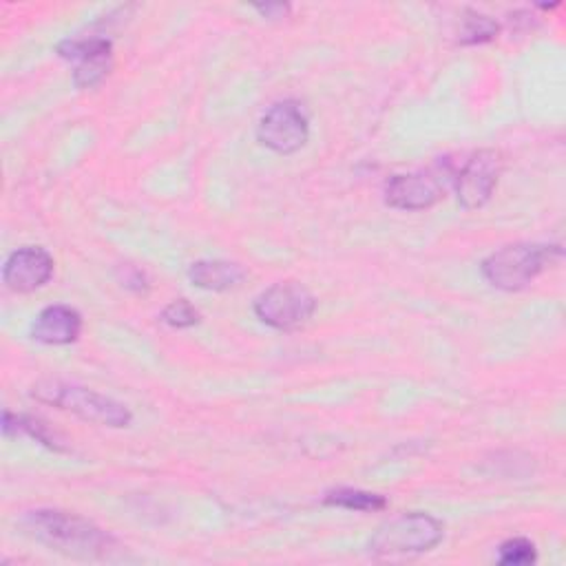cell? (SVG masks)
Here are the masks:
<instances>
[{"instance_id": "cell-1", "label": "cell", "mask_w": 566, "mask_h": 566, "mask_svg": "<svg viewBox=\"0 0 566 566\" xmlns=\"http://www.w3.org/2000/svg\"><path fill=\"white\" fill-rule=\"evenodd\" d=\"M22 526L40 542L84 557H99L108 553L111 537L95 526L91 520L60 511V509H38L22 517Z\"/></svg>"}, {"instance_id": "cell-2", "label": "cell", "mask_w": 566, "mask_h": 566, "mask_svg": "<svg viewBox=\"0 0 566 566\" xmlns=\"http://www.w3.org/2000/svg\"><path fill=\"white\" fill-rule=\"evenodd\" d=\"M31 396L40 402L69 411L93 424L122 429L133 422V413L124 402L75 382H66L57 378L38 380L31 387Z\"/></svg>"}, {"instance_id": "cell-3", "label": "cell", "mask_w": 566, "mask_h": 566, "mask_svg": "<svg viewBox=\"0 0 566 566\" xmlns=\"http://www.w3.org/2000/svg\"><path fill=\"white\" fill-rule=\"evenodd\" d=\"M562 259L559 245L511 243L491 252L482 265V276L497 290L517 292L531 285L546 268Z\"/></svg>"}, {"instance_id": "cell-4", "label": "cell", "mask_w": 566, "mask_h": 566, "mask_svg": "<svg viewBox=\"0 0 566 566\" xmlns=\"http://www.w3.org/2000/svg\"><path fill=\"white\" fill-rule=\"evenodd\" d=\"M444 526L429 513H402L385 524L369 539V553L376 557L427 553L442 542Z\"/></svg>"}, {"instance_id": "cell-5", "label": "cell", "mask_w": 566, "mask_h": 566, "mask_svg": "<svg viewBox=\"0 0 566 566\" xmlns=\"http://www.w3.org/2000/svg\"><path fill=\"white\" fill-rule=\"evenodd\" d=\"M314 294L296 281L274 283L254 301L256 318L279 332H294L303 327L314 316Z\"/></svg>"}, {"instance_id": "cell-6", "label": "cell", "mask_w": 566, "mask_h": 566, "mask_svg": "<svg viewBox=\"0 0 566 566\" xmlns=\"http://www.w3.org/2000/svg\"><path fill=\"white\" fill-rule=\"evenodd\" d=\"M310 137V119L303 106L294 99H283L272 104L256 124V139L279 153L290 155L305 146Z\"/></svg>"}, {"instance_id": "cell-7", "label": "cell", "mask_w": 566, "mask_h": 566, "mask_svg": "<svg viewBox=\"0 0 566 566\" xmlns=\"http://www.w3.org/2000/svg\"><path fill=\"white\" fill-rule=\"evenodd\" d=\"M57 55L73 62V84L77 88L97 86L113 66V42L104 35L66 38L57 44Z\"/></svg>"}, {"instance_id": "cell-8", "label": "cell", "mask_w": 566, "mask_h": 566, "mask_svg": "<svg viewBox=\"0 0 566 566\" xmlns=\"http://www.w3.org/2000/svg\"><path fill=\"white\" fill-rule=\"evenodd\" d=\"M449 179V170L440 166L420 170V172H407V175H394L385 184V203L398 210H424L438 203L444 197V181Z\"/></svg>"}, {"instance_id": "cell-9", "label": "cell", "mask_w": 566, "mask_h": 566, "mask_svg": "<svg viewBox=\"0 0 566 566\" xmlns=\"http://www.w3.org/2000/svg\"><path fill=\"white\" fill-rule=\"evenodd\" d=\"M500 172H502V157L497 150L482 148L473 153L455 177L458 203L467 210L482 208L491 199L497 186Z\"/></svg>"}, {"instance_id": "cell-10", "label": "cell", "mask_w": 566, "mask_h": 566, "mask_svg": "<svg viewBox=\"0 0 566 566\" xmlns=\"http://www.w3.org/2000/svg\"><path fill=\"white\" fill-rule=\"evenodd\" d=\"M53 265V256L44 248L22 245L7 256L2 265V281L11 292H35L49 283Z\"/></svg>"}, {"instance_id": "cell-11", "label": "cell", "mask_w": 566, "mask_h": 566, "mask_svg": "<svg viewBox=\"0 0 566 566\" xmlns=\"http://www.w3.org/2000/svg\"><path fill=\"white\" fill-rule=\"evenodd\" d=\"M82 332V316L71 305H49L31 323V338L44 345H69Z\"/></svg>"}, {"instance_id": "cell-12", "label": "cell", "mask_w": 566, "mask_h": 566, "mask_svg": "<svg viewBox=\"0 0 566 566\" xmlns=\"http://www.w3.org/2000/svg\"><path fill=\"white\" fill-rule=\"evenodd\" d=\"M188 279L195 287L210 292H226L243 283L245 270L234 261L223 259H199L190 263Z\"/></svg>"}, {"instance_id": "cell-13", "label": "cell", "mask_w": 566, "mask_h": 566, "mask_svg": "<svg viewBox=\"0 0 566 566\" xmlns=\"http://www.w3.org/2000/svg\"><path fill=\"white\" fill-rule=\"evenodd\" d=\"M323 504L327 506H340V509H349V511H382L387 506V497L380 493H371V491H363V489H334L327 491L323 495Z\"/></svg>"}, {"instance_id": "cell-14", "label": "cell", "mask_w": 566, "mask_h": 566, "mask_svg": "<svg viewBox=\"0 0 566 566\" xmlns=\"http://www.w3.org/2000/svg\"><path fill=\"white\" fill-rule=\"evenodd\" d=\"M2 433L7 438L9 436H18V433H27V436L35 438L38 442L46 444L49 449L62 451V444L55 440V436L49 433L46 424H42V420L33 418V416H18V413H11V411H4V416H2Z\"/></svg>"}, {"instance_id": "cell-15", "label": "cell", "mask_w": 566, "mask_h": 566, "mask_svg": "<svg viewBox=\"0 0 566 566\" xmlns=\"http://www.w3.org/2000/svg\"><path fill=\"white\" fill-rule=\"evenodd\" d=\"M500 27L493 18L484 15V13H475V11H467L464 20H462V29H460V42L462 44H482L489 42L497 35Z\"/></svg>"}, {"instance_id": "cell-16", "label": "cell", "mask_w": 566, "mask_h": 566, "mask_svg": "<svg viewBox=\"0 0 566 566\" xmlns=\"http://www.w3.org/2000/svg\"><path fill=\"white\" fill-rule=\"evenodd\" d=\"M537 559L535 544L526 537H511L497 548V564L502 566H528Z\"/></svg>"}, {"instance_id": "cell-17", "label": "cell", "mask_w": 566, "mask_h": 566, "mask_svg": "<svg viewBox=\"0 0 566 566\" xmlns=\"http://www.w3.org/2000/svg\"><path fill=\"white\" fill-rule=\"evenodd\" d=\"M159 318H161V323H166L175 329H184V327H192L199 323V312L190 301L177 298L161 310Z\"/></svg>"}, {"instance_id": "cell-18", "label": "cell", "mask_w": 566, "mask_h": 566, "mask_svg": "<svg viewBox=\"0 0 566 566\" xmlns=\"http://www.w3.org/2000/svg\"><path fill=\"white\" fill-rule=\"evenodd\" d=\"M119 281H122V285L124 287H128V290H133V292H146V287H148V283H146V274L139 270V268H135V265H122L119 268Z\"/></svg>"}, {"instance_id": "cell-19", "label": "cell", "mask_w": 566, "mask_h": 566, "mask_svg": "<svg viewBox=\"0 0 566 566\" xmlns=\"http://www.w3.org/2000/svg\"><path fill=\"white\" fill-rule=\"evenodd\" d=\"M254 9L265 15V18H285L290 13V4H283V2H265V4H254Z\"/></svg>"}]
</instances>
